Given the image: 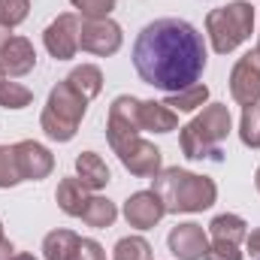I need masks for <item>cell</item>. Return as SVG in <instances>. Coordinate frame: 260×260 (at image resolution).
I'll return each instance as SVG.
<instances>
[{
  "mask_svg": "<svg viewBox=\"0 0 260 260\" xmlns=\"http://www.w3.org/2000/svg\"><path fill=\"white\" fill-rule=\"evenodd\" d=\"M139 79L157 91L176 94L200 82L206 70L203 34L185 18H157L145 24L133 43Z\"/></svg>",
  "mask_w": 260,
  "mask_h": 260,
  "instance_id": "obj_1",
  "label": "cell"
},
{
  "mask_svg": "<svg viewBox=\"0 0 260 260\" xmlns=\"http://www.w3.org/2000/svg\"><path fill=\"white\" fill-rule=\"evenodd\" d=\"M151 191L164 200V209L173 215L206 212L218 200V185L209 176H200L182 167H167L157 176H151Z\"/></svg>",
  "mask_w": 260,
  "mask_h": 260,
  "instance_id": "obj_2",
  "label": "cell"
},
{
  "mask_svg": "<svg viewBox=\"0 0 260 260\" xmlns=\"http://www.w3.org/2000/svg\"><path fill=\"white\" fill-rule=\"evenodd\" d=\"M233 118L224 103H209L194 121H188L179 133L182 154L191 160H221V142L230 136Z\"/></svg>",
  "mask_w": 260,
  "mask_h": 260,
  "instance_id": "obj_3",
  "label": "cell"
},
{
  "mask_svg": "<svg viewBox=\"0 0 260 260\" xmlns=\"http://www.w3.org/2000/svg\"><path fill=\"white\" fill-rule=\"evenodd\" d=\"M85 112H88V100L64 79L49 91L46 109L40 115V127L55 142H70L79 133V124H82Z\"/></svg>",
  "mask_w": 260,
  "mask_h": 260,
  "instance_id": "obj_4",
  "label": "cell"
},
{
  "mask_svg": "<svg viewBox=\"0 0 260 260\" xmlns=\"http://www.w3.org/2000/svg\"><path fill=\"white\" fill-rule=\"evenodd\" d=\"M206 34H209L212 49L218 55L236 52L254 34V6L245 3V0H233L227 6L212 9L206 15Z\"/></svg>",
  "mask_w": 260,
  "mask_h": 260,
  "instance_id": "obj_5",
  "label": "cell"
},
{
  "mask_svg": "<svg viewBox=\"0 0 260 260\" xmlns=\"http://www.w3.org/2000/svg\"><path fill=\"white\" fill-rule=\"evenodd\" d=\"M121 160V167L127 170L130 176H139V179H151L164 170V154L154 142L142 139V136H130L121 145L112 148Z\"/></svg>",
  "mask_w": 260,
  "mask_h": 260,
  "instance_id": "obj_6",
  "label": "cell"
},
{
  "mask_svg": "<svg viewBox=\"0 0 260 260\" xmlns=\"http://www.w3.org/2000/svg\"><path fill=\"white\" fill-rule=\"evenodd\" d=\"M121 43H124V34H121L118 21H112V18L82 21V30H79V49L82 52L97 55V58H109L121 49Z\"/></svg>",
  "mask_w": 260,
  "mask_h": 260,
  "instance_id": "obj_7",
  "label": "cell"
},
{
  "mask_svg": "<svg viewBox=\"0 0 260 260\" xmlns=\"http://www.w3.org/2000/svg\"><path fill=\"white\" fill-rule=\"evenodd\" d=\"M79 30H82V21H79L76 12L58 15V18L43 30L46 52H49L55 61H70V58H76V52H79Z\"/></svg>",
  "mask_w": 260,
  "mask_h": 260,
  "instance_id": "obj_8",
  "label": "cell"
},
{
  "mask_svg": "<svg viewBox=\"0 0 260 260\" xmlns=\"http://www.w3.org/2000/svg\"><path fill=\"white\" fill-rule=\"evenodd\" d=\"M230 97L239 106H251L260 103V52L251 49L248 55H242L233 73H230Z\"/></svg>",
  "mask_w": 260,
  "mask_h": 260,
  "instance_id": "obj_9",
  "label": "cell"
},
{
  "mask_svg": "<svg viewBox=\"0 0 260 260\" xmlns=\"http://www.w3.org/2000/svg\"><path fill=\"white\" fill-rule=\"evenodd\" d=\"M136 109H139V100L130 97V94H121V97L112 100V106H109V118H106V139H109L112 148L121 145V142L130 139V136H139V133H142Z\"/></svg>",
  "mask_w": 260,
  "mask_h": 260,
  "instance_id": "obj_10",
  "label": "cell"
},
{
  "mask_svg": "<svg viewBox=\"0 0 260 260\" xmlns=\"http://www.w3.org/2000/svg\"><path fill=\"white\" fill-rule=\"evenodd\" d=\"M15 148V164L21 173V182H43L46 176H52L55 170V154L37 142V139H21L12 145Z\"/></svg>",
  "mask_w": 260,
  "mask_h": 260,
  "instance_id": "obj_11",
  "label": "cell"
},
{
  "mask_svg": "<svg viewBox=\"0 0 260 260\" xmlns=\"http://www.w3.org/2000/svg\"><path fill=\"white\" fill-rule=\"evenodd\" d=\"M167 245H170V254L179 260H203L209 251V233L194 221H185L170 230Z\"/></svg>",
  "mask_w": 260,
  "mask_h": 260,
  "instance_id": "obj_12",
  "label": "cell"
},
{
  "mask_svg": "<svg viewBox=\"0 0 260 260\" xmlns=\"http://www.w3.org/2000/svg\"><path fill=\"white\" fill-rule=\"evenodd\" d=\"M37 67V49L27 37H6L0 46V70L9 79H21Z\"/></svg>",
  "mask_w": 260,
  "mask_h": 260,
  "instance_id": "obj_13",
  "label": "cell"
},
{
  "mask_svg": "<svg viewBox=\"0 0 260 260\" xmlns=\"http://www.w3.org/2000/svg\"><path fill=\"white\" fill-rule=\"evenodd\" d=\"M164 215H167L164 200L154 191H136L124 203V218H127L130 227H136V230H151Z\"/></svg>",
  "mask_w": 260,
  "mask_h": 260,
  "instance_id": "obj_14",
  "label": "cell"
},
{
  "mask_svg": "<svg viewBox=\"0 0 260 260\" xmlns=\"http://www.w3.org/2000/svg\"><path fill=\"white\" fill-rule=\"evenodd\" d=\"M139 127L151 130V133H173L179 127V112H173L167 103H157V100H139Z\"/></svg>",
  "mask_w": 260,
  "mask_h": 260,
  "instance_id": "obj_15",
  "label": "cell"
},
{
  "mask_svg": "<svg viewBox=\"0 0 260 260\" xmlns=\"http://www.w3.org/2000/svg\"><path fill=\"white\" fill-rule=\"evenodd\" d=\"M76 179H79L88 191H100V188H106V185L112 182L109 167H106V160H103L97 151H82V154L76 157Z\"/></svg>",
  "mask_w": 260,
  "mask_h": 260,
  "instance_id": "obj_16",
  "label": "cell"
},
{
  "mask_svg": "<svg viewBox=\"0 0 260 260\" xmlns=\"http://www.w3.org/2000/svg\"><path fill=\"white\" fill-rule=\"evenodd\" d=\"M55 200H58V206H61L64 215L82 218V212H85V206H88V200H91V191H88L76 176H70V179H61V185H58V191H55Z\"/></svg>",
  "mask_w": 260,
  "mask_h": 260,
  "instance_id": "obj_17",
  "label": "cell"
},
{
  "mask_svg": "<svg viewBox=\"0 0 260 260\" xmlns=\"http://www.w3.org/2000/svg\"><path fill=\"white\" fill-rule=\"evenodd\" d=\"M79 236L73 230H52L43 239V260H73L79 251Z\"/></svg>",
  "mask_w": 260,
  "mask_h": 260,
  "instance_id": "obj_18",
  "label": "cell"
},
{
  "mask_svg": "<svg viewBox=\"0 0 260 260\" xmlns=\"http://www.w3.org/2000/svg\"><path fill=\"white\" fill-rule=\"evenodd\" d=\"M209 233H212V239H215V242L239 245V242H245V236H248V224H245L239 215L224 212V215H215V218H212Z\"/></svg>",
  "mask_w": 260,
  "mask_h": 260,
  "instance_id": "obj_19",
  "label": "cell"
},
{
  "mask_svg": "<svg viewBox=\"0 0 260 260\" xmlns=\"http://www.w3.org/2000/svg\"><path fill=\"white\" fill-rule=\"evenodd\" d=\"M67 82L91 103L100 91H103V73H100V67H94V64H82V67H76L70 76H67Z\"/></svg>",
  "mask_w": 260,
  "mask_h": 260,
  "instance_id": "obj_20",
  "label": "cell"
},
{
  "mask_svg": "<svg viewBox=\"0 0 260 260\" xmlns=\"http://www.w3.org/2000/svg\"><path fill=\"white\" fill-rule=\"evenodd\" d=\"M115 218H118V209H115V203L106 200V197H91L88 206H85V212H82V221H85L88 227H94V230L112 227Z\"/></svg>",
  "mask_w": 260,
  "mask_h": 260,
  "instance_id": "obj_21",
  "label": "cell"
},
{
  "mask_svg": "<svg viewBox=\"0 0 260 260\" xmlns=\"http://www.w3.org/2000/svg\"><path fill=\"white\" fill-rule=\"evenodd\" d=\"M206 100H209V88L203 85V82H197L191 88H185V91H176V94H167V106L173 109V112H197L200 106H206Z\"/></svg>",
  "mask_w": 260,
  "mask_h": 260,
  "instance_id": "obj_22",
  "label": "cell"
},
{
  "mask_svg": "<svg viewBox=\"0 0 260 260\" xmlns=\"http://www.w3.org/2000/svg\"><path fill=\"white\" fill-rule=\"evenodd\" d=\"M30 103H34V94L21 82L0 79V106L3 109H27Z\"/></svg>",
  "mask_w": 260,
  "mask_h": 260,
  "instance_id": "obj_23",
  "label": "cell"
},
{
  "mask_svg": "<svg viewBox=\"0 0 260 260\" xmlns=\"http://www.w3.org/2000/svg\"><path fill=\"white\" fill-rule=\"evenodd\" d=\"M239 139H242V145H248V148H260V103L242 106Z\"/></svg>",
  "mask_w": 260,
  "mask_h": 260,
  "instance_id": "obj_24",
  "label": "cell"
},
{
  "mask_svg": "<svg viewBox=\"0 0 260 260\" xmlns=\"http://www.w3.org/2000/svg\"><path fill=\"white\" fill-rule=\"evenodd\" d=\"M112 260H151V245L142 236H124L115 242Z\"/></svg>",
  "mask_w": 260,
  "mask_h": 260,
  "instance_id": "obj_25",
  "label": "cell"
},
{
  "mask_svg": "<svg viewBox=\"0 0 260 260\" xmlns=\"http://www.w3.org/2000/svg\"><path fill=\"white\" fill-rule=\"evenodd\" d=\"M30 15V0H0V27L12 30Z\"/></svg>",
  "mask_w": 260,
  "mask_h": 260,
  "instance_id": "obj_26",
  "label": "cell"
},
{
  "mask_svg": "<svg viewBox=\"0 0 260 260\" xmlns=\"http://www.w3.org/2000/svg\"><path fill=\"white\" fill-rule=\"evenodd\" d=\"M21 185V173L15 164V148L12 145H0V188H15Z\"/></svg>",
  "mask_w": 260,
  "mask_h": 260,
  "instance_id": "obj_27",
  "label": "cell"
},
{
  "mask_svg": "<svg viewBox=\"0 0 260 260\" xmlns=\"http://www.w3.org/2000/svg\"><path fill=\"white\" fill-rule=\"evenodd\" d=\"M70 3L82 21H91V18H109V12L115 9L118 0H70Z\"/></svg>",
  "mask_w": 260,
  "mask_h": 260,
  "instance_id": "obj_28",
  "label": "cell"
},
{
  "mask_svg": "<svg viewBox=\"0 0 260 260\" xmlns=\"http://www.w3.org/2000/svg\"><path fill=\"white\" fill-rule=\"evenodd\" d=\"M203 260H242V251L239 245H230V242H212Z\"/></svg>",
  "mask_w": 260,
  "mask_h": 260,
  "instance_id": "obj_29",
  "label": "cell"
},
{
  "mask_svg": "<svg viewBox=\"0 0 260 260\" xmlns=\"http://www.w3.org/2000/svg\"><path fill=\"white\" fill-rule=\"evenodd\" d=\"M73 260H106V251H103V245L97 239H82Z\"/></svg>",
  "mask_w": 260,
  "mask_h": 260,
  "instance_id": "obj_30",
  "label": "cell"
},
{
  "mask_svg": "<svg viewBox=\"0 0 260 260\" xmlns=\"http://www.w3.org/2000/svg\"><path fill=\"white\" fill-rule=\"evenodd\" d=\"M245 251L254 260H260V227H254V230L245 236Z\"/></svg>",
  "mask_w": 260,
  "mask_h": 260,
  "instance_id": "obj_31",
  "label": "cell"
},
{
  "mask_svg": "<svg viewBox=\"0 0 260 260\" xmlns=\"http://www.w3.org/2000/svg\"><path fill=\"white\" fill-rule=\"evenodd\" d=\"M12 254H15V245L9 239H3L0 242V260H12Z\"/></svg>",
  "mask_w": 260,
  "mask_h": 260,
  "instance_id": "obj_32",
  "label": "cell"
},
{
  "mask_svg": "<svg viewBox=\"0 0 260 260\" xmlns=\"http://www.w3.org/2000/svg\"><path fill=\"white\" fill-rule=\"evenodd\" d=\"M12 260H37L34 254H12Z\"/></svg>",
  "mask_w": 260,
  "mask_h": 260,
  "instance_id": "obj_33",
  "label": "cell"
},
{
  "mask_svg": "<svg viewBox=\"0 0 260 260\" xmlns=\"http://www.w3.org/2000/svg\"><path fill=\"white\" fill-rule=\"evenodd\" d=\"M6 37H9V34H6V27H0V46L6 43Z\"/></svg>",
  "mask_w": 260,
  "mask_h": 260,
  "instance_id": "obj_34",
  "label": "cell"
},
{
  "mask_svg": "<svg viewBox=\"0 0 260 260\" xmlns=\"http://www.w3.org/2000/svg\"><path fill=\"white\" fill-rule=\"evenodd\" d=\"M254 188L260 191V167H257V173H254Z\"/></svg>",
  "mask_w": 260,
  "mask_h": 260,
  "instance_id": "obj_35",
  "label": "cell"
},
{
  "mask_svg": "<svg viewBox=\"0 0 260 260\" xmlns=\"http://www.w3.org/2000/svg\"><path fill=\"white\" fill-rule=\"evenodd\" d=\"M0 242H3V221H0Z\"/></svg>",
  "mask_w": 260,
  "mask_h": 260,
  "instance_id": "obj_36",
  "label": "cell"
},
{
  "mask_svg": "<svg viewBox=\"0 0 260 260\" xmlns=\"http://www.w3.org/2000/svg\"><path fill=\"white\" fill-rule=\"evenodd\" d=\"M257 52H260V37H257Z\"/></svg>",
  "mask_w": 260,
  "mask_h": 260,
  "instance_id": "obj_37",
  "label": "cell"
},
{
  "mask_svg": "<svg viewBox=\"0 0 260 260\" xmlns=\"http://www.w3.org/2000/svg\"><path fill=\"white\" fill-rule=\"evenodd\" d=\"M0 79H3V70H0Z\"/></svg>",
  "mask_w": 260,
  "mask_h": 260,
  "instance_id": "obj_38",
  "label": "cell"
}]
</instances>
